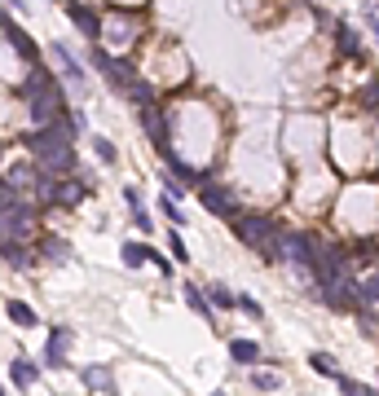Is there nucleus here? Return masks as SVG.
Listing matches in <instances>:
<instances>
[{
	"label": "nucleus",
	"instance_id": "f257e3e1",
	"mask_svg": "<svg viewBox=\"0 0 379 396\" xmlns=\"http://www.w3.org/2000/svg\"><path fill=\"white\" fill-rule=\"evenodd\" d=\"M80 132H84V115L71 111V106H66V115H58L54 123H40L36 132H27L36 168H44V172H71L75 168V137H80Z\"/></svg>",
	"mask_w": 379,
	"mask_h": 396
},
{
	"label": "nucleus",
	"instance_id": "f03ea898",
	"mask_svg": "<svg viewBox=\"0 0 379 396\" xmlns=\"http://www.w3.org/2000/svg\"><path fill=\"white\" fill-rule=\"evenodd\" d=\"M18 97H27L31 101V119H36V128L40 123H54L58 115H66V97H62V84L49 71H40V66H31V75L18 84Z\"/></svg>",
	"mask_w": 379,
	"mask_h": 396
},
{
	"label": "nucleus",
	"instance_id": "7ed1b4c3",
	"mask_svg": "<svg viewBox=\"0 0 379 396\" xmlns=\"http://www.w3.org/2000/svg\"><path fill=\"white\" fill-rule=\"evenodd\" d=\"M93 66L102 71V75H106V84H111L115 93H123L128 101H137V106H150V101H155V88H150L128 62H115L106 49H93Z\"/></svg>",
	"mask_w": 379,
	"mask_h": 396
},
{
	"label": "nucleus",
	"instance_id": "20e7f679",
	"mask_svg": "<svg viewBox=\"0 0 379 396\" xmlns=\"http://www.w3.org/2000/svg\"><path fill=\"white\" fill-rule=\"evenodd\" d=\"M234 233L243 238V243L265 255V260H278V243H283V225H278L273 216H265V211H238L234 216Z\"/></svg>",
	"mask_w": 379,
	"mask_h": 396
},
{
	"label": "nucleus",
	"instance_id": "39448f33",
	"mask_svg": "<svg viewBox=\"0 0 379 396\" xmlns=\"http://www.w3.org/2000/svg\"><path fill=\"white\" fill-rule=\"evenodd\" d=\"M198 203H203L208 211H212V216H221V220H234L238 216V198H234V190H230V185H221V181H198Z\"/></svg>",
	"mask_w": 379,
	"mask_h": 396
},
{
	"label": "nucleus",
	"instance_id": "423d86ee",
	"mask_svg": "<svg viewBox=\"0 0 379 396\" xmlns=\"http://www.w3.org/2000/svg\"><path fill=\"white\" fill-rule=\"evenodd\" d=\"M141 128H146L150 146H155L159 154H168V150H172V132H168V111H159L155 101H150V106H141Z\"/></svg>",
	"mask_w": 379,
	"mask_h": 396
},
{
	"label": "nucleus",
	"instance_id": "0eeeda50",
	"mask_svg": "<svg viewBox=\"0 0 379 396\" xmlns=\"http://www.w3.org/2000/svg\"><path fill=\"white\" fill-rule=\"evenodd\" d=\"M75 330L71 326H49V339H44V365L49 370H66V348H71Z\"/></svg>",
	"mask_w": 379,
	"mask_h": 396
},
{
	"label": "nucleus",
	"instance_id": "6e6552de",
	"mask_svg": "<svg viewBox=\"0 0 379 396\" xmlns=\"http://www.w3.org/2000/svg\"><path fill=\"white\" fill-rule=\"evenodd\" d=\"M0 31H5V40H9V49L18 53V58H22V62H31V66L40 62V49L31 44V36H27V31H22V26H14V18H5V26H0Z\"/></svg>",
	"mask_w": 379,
	"mask_h": 396
},
{
	"label": "nucleus",
	"instance_id": "1a4fd4ad",
	"mask_svg": "<svg viewBox=\"0 0 379 396\" xmlns=\"http://www.w3.org/2000/svg\"><path fill=\"white\" fill-rule=\"evenodd\" d=\"M89 198V181L80 176H58V190H54V203L58 207H75V203H84Z\"/></svg>",
	"mask_w": 379,
	"mask_h": 396
},
{
	"label": "nucleus",
	"instance_id": "9d476101",
	"mask_svg": "<svg viewBox=\"0 0 379 396\" xmlns=\"http://www.w3.org/2000/svg\"><path fill=\"white\" fill-rule=\"evenodd\" d=\"M66 14H71V22L80 26V31H84V36H89L93 44L102 40V18H97V14H93L89 5H75V0H66Z\"/></svg>",
	"mask_w": 379,
	"mask_h": 396
},
{
	"label": "nucleus",
	"instance_id": "9b49d317",
	"mask_svg": "<svg viewBox=\"0 0 379 396\" xmlns=\"http://www.w3.org/2000/svg\"><path fill=\"white\" fill-rule=\"evenodd\" d=\"M335 49L344 53V58H353V62H366V49H362L358 31H353L348 22H335Z\"/></svg>",
	"mask_w": 379,
	"mask_h": 396
},
{
	"label": "nucleus",
	"instance_id": "f8f14e48",
	"mask_svg": "<svg viewBox=\"0 0 379 396\" xmlns=\"http://www.w3.org/2000/svg\"><path fill=\"white\" fill-rule=\"evenodd\" d=\"M9 383L14 387H36L40 383V365L27 357H9Z\"/></svg>",
	"mask_w": 379,
	"mask_h": 396
},
{
	"label": "nucleus",
	"instance_id": "ddd939ff",
	"mask_svg": "<svg viewBox=\"0 0 379 396\" xmlns=\"http://www.w3.org/2000/svg\"><path fill=\"white\" fill-rule=\"evenodd\" d=\"M230 357H234L238 365H261V361H265V352H261L256 339H230Z\"/></svg>",
	"mask_w": 379,
	"mask_h": 396
},
{
	"label": "nucleus",
	"instance_id": "4468645a",
	"mask_svg": "<svg viewBox=\"0 0 379 396\" xmlns=\"http://www.w3.org/2000/svg\"><path fill=\"white\" fill-rule=\"evenodd\" d=\"M80 379H84V387H93V392H115V375H111V365H84V370H80Z\"/></svg>",
	"mask_w": 379,
	"mask_h": 396
},
{
	"label": "nucleus",
	"instance_id": "2eb2a0df",
	"mask_svg": "<svg viewBox=\"0 0 379 396\" xmlns=\"http://www.w3.org/2000/svg\"><path fill=\"white\" fill-rule=\"evenodd\" d=\"M0 260H5V264H14V269H27V264H31L27 247H22L18 238H5V243H0Z\"/></svg>",
	"mask_w": 379,
	"mask_h": 396
},
{
	"label": "nucleus",
	"instance_id": "dca6fc26",
	"mask_svg": "<svg viewBox=\"0 0 379 396\" xmlns=\"http://www.w3.org/2000/svg\"><path fill=\"white\" fill-rule=\"evenodd\" d=\"M5 313H9V322H14V326H22V330L40 322L36 308H31V304H22V300H9V304H5Z\"/></svg>",
	"mask_w": 379,
	"mask_h": 396
},
{
	"label": "nucleus",
	"instance_id": "f3484780",
	"mask_svg": "<svg viewBox=\"0 0 379 396\" xmlns=\"http://www.w3.org/2000/svg\"><path fill=\"white\" fill-rule=\"evenodd\" d=\"M54 53H58V62H62V71H66V79H75V84H84V79H89V75H84V66H80V62H75V53H71L66 44H54Z\"/></svg>",
	"mask_w": 379,
	"mask_h": 396
},
{
	"label": "nucleus",
	"instance_id": "a211bd4d",
	"mask_svg": "<svg viewBox=\"0 0 379 396\" xmlns=\"http://www.w3.org/2000/svg\"><path fill=\"white\" fill-rule=\"evenodd\" d=\"M186 304H190V308H198V313L208 317V322L216 317V308H212V300H208V290H203V286H190V282H186Z\"/></svg>",
	"mask_w": 379,
	"mask_h": 396
},
{
	"label": "nucleus",
	"instance_id": "6ab92c4d",
	"mask_svg": "<svg viewBox=\"0 0 379 396\" xmlns=\"http://www.w3.org/2000/svg\"><path fill=\"white\" fill-rule=\"evenodd\" d=\"M89 146H93V154L102 158L106 168H115V163H119V150H115V141H111V137H93Z\"/></svg>",
	"mask_w": 379,
	"mask_h": 396
},
{
	"label": "nucleus",
	"instance_id": "aec40b11",
	"mask_svg": "<svg viewBox=\"0 0 379 396\" xmlns=\"http://www.w3.org/2000/svg\"><path fill=\"white\" fill-rule=\"evenodd\" d=\"M119 251H123V264H128V269H137V264L150 260V247H146V243H123Z\"/></svg>",
	"mask_w": 379,
	"mask_h": 396
},
{
	"label": "nucleus",
	"instance_id": "412c9836",
	"mask_svg": "<svg viewBox=\"0 0 379 396\" xmlns=\"http://www.w3.org/2000/svg\"><path fill=\"white\" fill-rule=\"evenodd\" d=\"M208 300H212V308H225V313H230V308H234V290H225V282H212V286H208Z\"/></svg>",
	"mask_w": 379,
	"mask_h": 396
},
{
	"label": "nucleus",
	"instance_id": "4be33fe9",
	"mask_svg": "<svg viewBox=\"0 0 379 396\" xmlns=\"http://www.w3.org/2000/svg\"><path fill=\"white\" fill-rule=\"evenodd\" d=\"M309 365L318 370V375H326V379H340V365L326 357V352H313V357H309Z\"/></svg>",
	"mask_w": 379,
	"mask_h": 396
},
{
	"label": "nucleus",
	"instance_id": "5701e85b",
	"mask_svg": "<svg viewBox=\"0 0 379 396\" xmlns=\"http://www.w3.org/2000/svg\"><path fill=\"white\" fill-rule=\"evenodd\" d=\"M159 211H163V216H168L176 229L186 225V216H181V207H176V198H172V194H163V198H159Z\"/></svg>",
	"mask_w": 379,
	"mask_h": 396
},
{
	"label": "nucleus",
	"instance_id": "b1692460",
	"mask_svg": "<svg viewBox=\"0 0 379 396\" xmlns=\"http://www.w3.org/2000/svg\"><path fill=\"white\" fill-rule=\"evenodd\" d=\"M251 383H256L261 392H278V387H283V379L269 375V370H251Z\"/></svg>",
	"mask_w": 379,
	"mask_h": 396
},
{
	"label": "nucleus",
	"instance_id": "393cba45",
	"mask_svg": "<svg viewBox=\"0 0 379 396\" xmlns=\"http://www.w3.org/2000/svg\"><path fill=\"white\" fill-rule=\"evenodd\" d=\"M168 251H172V260H190L186 238H181V229H176V225H172V233H168Z\"/></svg>",
	"mask_w": 379,
	"mask_h": 396
},
{
	"label": "nucleus",
	"instance_id": "a878e982",
	"mask_svg": "<svg viewBox=\"0 0 379 396\" xmlns=\"http://www.w3.org/2000/svg\"><path fill=\"white\" fill-rule=\"evenodd\" d=\"M44 260H54V264L66 260V243H62V238H49V243H44Z\"/></svg>",
	"mask_w": 379,
	"mask_h": 396
},
{
	"label": "nucleus",
	"instance_id": "bb28decb",
	"mask_svg": "<svg viewBox=\"0 0 379 396\" xmlns=\"http://www.w3.org/2000/svg\"><path fill=\"white\" fill-rule=\"evenodd\" d=\"M366 101H370V111L379 119V75H366Z\"/></svg>",
	"mask_w": 379,
	"mask_h": 396
},
{
	"label": "nucleus",
	"instance_id": "cd10ccee",
	"mask_svg": "<svg viewBox=\"0 0 379 396\" xmlns=\"http://www.w3.org/2000/svg\"><path fill=\"white\" fill-rule=\"evenodd\" d=\"M133 220H137V229H141V233L155 229V220H150V211H146V207H133Z\"/></svg>",
	"mask_w": 379,
	"mask_h": 396
},
{
	"label": "nucleus",
	"instance_id": "c85d7f7f",
	"mask_svg": "<svg viewBox=\"0 0 379 396\" xmlns=\"http://www.w3.org/2000/svg\"><path fill=\"white\" fill-rule=\"evenodd\" d=\"M234 304H238V308H243L247 317H261V304L251 300V295H234Z\"/></svg>",
	"mask_w": 379,
	"mask_h": 396
},
{
	"label": "nucleus",
	"instance_id": "c756f323",
	"mask_svg": "<svg viewBox=\"0 0 379 396\" xmlns=\"http://www.w3.org/2000/svg\"><path fill=\"white\" fill-rule=\"evenodd\" d=\"M150 264H155V269H159V273H172V260H163V255H159L155 247H150Z\"/></svg>",
	"mask_w": 379,
	"mask_h": 396
},
{
	"label": "nucleus",
	"instance_id": "7c9ffc66",
	"mask_svg": "<svg viewBox=\"0 0 379 396\" xmlns=\"http://www.w3.org/2000/svg\"><path fill=\"white\" fill-rule=\"evenodd\" d=\"M366 26H370V36H375V44H379V18H366Z\"/></svg>",
	"mask_w": 379,
	"mask_h": 396
},
{
	"label": "nucleus",
	"instance_id": "2f4dec72",
	"mask_svg": "<svg viewBox=\"0 0 379 396\" xmlns=\"http://www.w3.org/2000/svg\"><path fill=\"white\" fill-rule=\"evenodd\" d=\"M9 5H14V9H31V5H27V0H9Z\"/></svg>",
	"mask_w": 379,
	"mask_h": 396
},
{
	"label": "nucleus",
	"instance_id": "473e14b6",
	"mask_svg": "<svg viewBox=\"0 0 379 396\" xmlns=\"http://www.w3.org/2000/svg\"><path fill=\"white\" fill-rule=\"evenodd\" d=\"M5 18H9V14H5V9H0V26H5Z\"/></svg>",
	"mask_w": 379,
	"mask_h": 396
},
{
	"label": "nucleus",
	"instance_id": "72a5a7b5",
	"mask_svg": "<svg viewBox=\"0 0 379 396\" xmlns=\"http://www.w3.org/2000/svg\"><path fill=\"white\" fill-rule=\"evenodd\" d=\"M5 203H9V198H5V194H0V211H5Z\"/></svg>",
	"mask_w": 379,
	"mask_h": 396
}]
</instances>
